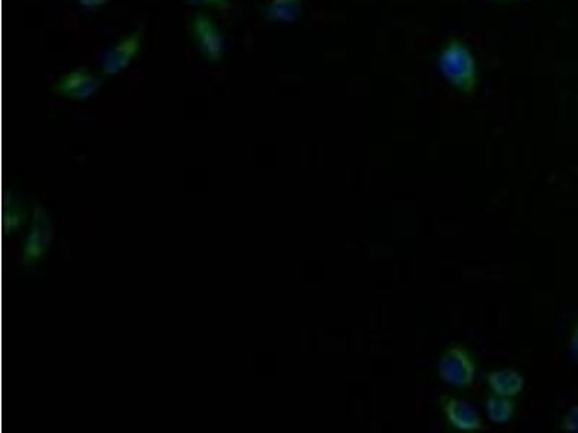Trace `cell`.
<instances>
[{
    "label": "cell",
    "instance_id": "6da1fadb",
    "mask_svg": "<svg viewBox=\"0 0 578 433\" xmlns=\"http://www.w3.org/2000/svg\"><path fill=\"white\" fill-rule=\"evenodd\" d=\"M438 69L457 92L465 95L475 94L479 86V65L465 41L453 38L445 42L438 53Z\"/></svg>",
    "mask_w": 578,
    "mask_h": 433
},
{
    "label": "cell",
    "instance_id": "7a4b0ae2",
    "mask_svg": "<svg viewBox=\"0 0 578 433\" xmlns=\"http://www.w3.org/2000/svg\"><path fill=\"white\" fill-rule=\"evenodd\" d=\"M438 374L444 383L453 388H468L475 381V363L466 348L451 346L440 358Z\"/></svg>",
    "mask_w": 578,
    "mask_h": 433
},
{
    "label": "cell",
    "instance_id": "3957f363",
    "mask_svg": "<svg viewBox=\"0 0 578 433\" xmlns=\"http://www.w3.org/2000/svg\"><path fill=\"white\" fill-rule=\"evenodd\" d=\"M191 29L202 55L210 61H221L225 55V38L214 20L210 16L197 15L191 22Z\"/></svg>",
    "mask_w": 578,
    "mask_h": 433
},
{
    "label": "cell",
    "instance_id": "277c9868",
    "mask_svg": "<svg viewBox=\"0 0 578 433\" xmlns=\"http://www.w3.org/2000/svg\"><path fill=\"white\" fill-rule=\"evenodd\" d=\"M142 32H132L125 38L111 46L102 61V72L104 76H116L128 69L137 53H141Z\"/></svg>",
    "mask_w": 578,
    "mask_h": 433
},
{
    "label": "cell",
    "instance_id": "5b68a950",
    "mask_svg": "<svg viewBox=\"0 0 578 433\" xmlns=\"http://www.w3.org/2000/svg\"><path fill=\"white\" fill-rule=\"evenodd\" d=\"M102 87V80L95 76L87 69H77L67 72L60 78L55 92L67 95L70 99L86 100L90 99Z\"/></svg>",
    "mask_w": 578,
    "mask_h": 433
},
{
    "label": "cell",
    "instance_id": "8992f818",
    "mask_svg": "<svg viewBox=\"0 0 578 433\" xmlns=\"http://www.w3.org/2000/svg\"><path fill=\"white\" fill-rule=\"evenodd\" d=\"M444 413L450 425L463 432L483 430V421L472 403L465 399H449L444 404Z\"/></svg>",
    "mask_w": 578,
    "mask_h": 433
},
{
    "label": "cell",
    "instance_id": "52a82bcc",
    "mask_svg": "<svg viewBox=\"0 0 578 433\" xmlns=\"http://www.w3.org/2000/svg\"><path fill=\"white\" fill-rule=\"evenodd\" d=\"M487 384L495 395L512 399V397L521 395L522 390L525 388V379L521 372H515V370H495V372L487 374Z\"/></svg>",
    "mask_w": 578,
    "mask_h": 433
},
{
    "label": "cell",
    "instance_id": "ba28073f",
    "mask_svg": "<svg viewBox=\"0 0 578 433\" xmlns=\"http://www.w3.org/2000/svg\"><path fill=\"white\" fill-rule=\"evenodd\" d=\"M302 13V0H270L267 15L274 22L293 23Z\"/></svg>",
    "mask_w": 578,
    "mask_h": 433
},
{
    "label": "cell",
    "instance_id": "9c48e42d",
    "mask_svg": "<svg viewBox=\"0 0 578 433\" xmlns=\"http://www.w3.org/2000/svg\"><path fill=\"white\" fill-rule=\"evenodd\" d=\"M487 418L491 419L493 423L509 422L514 418L515 404L510 397L503 396H491L486 402Z\"/></svg>",
    "mask_w": 578,
    "mask_h": 433
},
{
    "label": "cell",
    "instance_id": "30bf717a",
    "mask_svg": "<svg viewBox=\"0 0 578 433\" xmlns=\"http://www.w3.org/2000/svg\"><path fill=\"white\" fill-rule=\"evenodd\" d=\"M559 428L564 432L578 433V404L577 406L571 407L567 413L564 414L559 423Z\"/></svg>",
    "mask_w": 578,
    "mask_h": 433
},
{
    "label": "cell",
    "instance_id": "8fae6325",
    "mask_svg": "<svg viewBox=\"0 0 578 433\" xmlns=\"http://www.w3.org/2000/svg\"><path fill=\"white\" fill-rule=\"evenodd\" d=\"M188 2H190V4L211 6V8L221 9V11H226V9L232 8L230 0H188Z\"/></svg>",
    "mask_w": 578,
    "mask_h": 433
},
{
    "label": "cell",
    "instance_id": "7c38bea8",
    "mask_svg": "<svg viewBox=\"0 0 578 433\" xmlns=\"http://www.w3.org/2000/svg\"><path fill=\"white\" fill-rule=\"evenodd\" d=\"M568 348H570L571 354L578 360V323L575 325L573 334H571Z\"/></svg>",
    "mask_w": 578,
    "mask_h": 433
},
{
    "label": "cell",
    "instance_id": "4fadbf2b",
    "mask_svg": "<svg viewBox=\"0 0 578 433\" xmlns=\"http://www.w3.org/2000/svg\"><path fill=\"white\" fill-rule=\"evenodd\" d=\"M81 6L88 9L102 8L104 4H109L111 0H77Z\"/></svg>",
    "mask_w": 578,
    "mask_h": 433
},
{
    "label": "cell",
    "instance_id": "5bb4252c",
    "mask_svg": "<svg viewBox=\"0 0 578 433\" xmlns=\"http://www.w3.org/2000/svg\"><path fill=\"white\" fill-rule=\"evenodd\" d=\"M503 2H506V0H503Z\"/></svg>",
    "mask_w": 578,
    "mask_h": 433
}]
</instances>
